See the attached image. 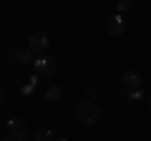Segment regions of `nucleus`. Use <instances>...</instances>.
Listing matches in <instances>:
<instances>
[{"instance_id": "1", "label": "nucleus", "mask_w": 151, "mask_h": 141, "mask_svg": "<svg viewBox=\"0 0 151 141\" xmlns=\"http://www.w3.org/2000/svg\"><path fill=\"white\" fill-rule=\"evenodd\" d=\"M101 119V109H98L93 101H81L76 106V121L83 126H91V124H98Z\"/></svg>"}, {"instance_id": "2", "label": "nucleus", "mask_w": 151, "mask_h": 141, "mask_svg": "<svg viewBox=\"0 0 151 141\" xmlns=\"http://www.w3.org/2000/svg\"><path fill=\"white\" fill-rule=\"evenodd\" d=\"M55 70H58V60H55L53 55L43 53V55H38V58H35V73H38V76L50 78V76H55Z\"/></svg>"}, {"instance_id": "3", "label": "nucleus", "mask_w": 151, "mask_h": 141, "mask_svg": "<svg viewBox=\"0 0 151 141\" xmlns=\"http://www.w3.org/2000/svg\"><path fill=\"white\" fill-rule=\"evenodd\" d=\"M48 45H50V40H48L45 33H33L30 38H28V48H30L35 55H43L45 50H48Z\"/></svg>"}, {"instance_id": "4", "label": "nucleus", "mask_w": 151, "mask_h": 141, "mask_svg": "<svg viewBox=\"0 0 151 141\" xmlns=\"http://www.w3.org/2000/svg\"><path fill=\"white\" fill-rule=\"evenodd\" d=\"M124 30H126V20H124V15L113 13V15L106 20V33L111 35V38H119V35H124Z\"/></svg>"}, {"instance_id": "5", "label": "nucleus", "mask_w": 151, "mask_h": 141, "mask_svg": "<svg viewBox=\"0 0 151 141\" xmlns=\"http://www.w3.org/2000/svg\"><path fill=\"white\" fill-rule=\"evenodd\" d=\"M35 58H38V55L33 53L28 45H25V48H15V50H13V60H18L20 65H30V63H35Z\"/></svg>"}, {"instance_id": "6", "label": "nucleus", "mask_w": 151, "mask_h": 141, "mask_svg": "<svg viewBox=\"0 0 151 141\" xmlns=\"http://www.w3.org/2000/svg\"><path fill=\"white\" fill-rule=\"evenodd\" d=\"M121 83L126 86V91H139L141 88V76L136 70H126L124 76H121Z\"/></svg>"}, {"instance_id": "7", "label": "nucleus", "mask_w": 151, "mask_h": 141, "mask_svg": "<svg viewBox=\"0 0 151 141\" xmlns=\"http://www.w3.org/2000/svg\"><path fill=\"white\" fill-rule=\"evenodd\" d=\"M35 141H58V139H55V134L50 129H38L35 131Z\"/></svg>"}, {"instance_id": "8", "label": "nucleus", "mask_w": 151, "mask_h": 141, "mask_svg": "<svg viewBox=\"0 0 151 141\" xmlns=\"http://www.w3.org/2000/svg\"><path fill=\"white\" fill-rule=\"evenodd\" d=\"M60 98V88L58 86H50L48 91H45V101H58Z\"/></svg>"}, {"instance_id": "9", "label": "nucleus", "mask_w": 151, "mask_h": 141, "mask_svg": "<svg viewBox=\"0 0 151 141\" xmlns=\"http://www.w3.org/2000/svg\"><path fill=\"white\" fill-rule=\"evenodd\" d=\"M141 96H144V93H141V88H139V91H129V93H126V98H129V101H141Z\"/></svg>"}, {"instance_id": "10", "label": "nucleus", "mask_w": 151, "mask_h": 141, "mask_svg": "<svg viewBox=\"0 0 151 141\" xmlns=\"http://www.w3.org/2000/svg\"><path fill=\"white\" fill-rule=\"evenodd\" d=\"M96 96H98V88H93V86L86 88V101H91V98H96Z\"/></svg>"}, {"instance_id": "11", "label": "nucleus", "mask_w": 151, "mask_h": 141, "mask_svg": "<svg viewBox=\"0 0 151 141\" xmlns=\"http://www.w3.org/2000/svg\"><path fill=\"white\" fill-rule=\"evenodd\" d=\"M129 8H131V3H129V0H121V3H119V15H121V13H126Z\"/></svg>"}, {"instance_id": "12", "label": "nucleus", "mask_w": 151, "mask_h": 141, "mask_svg": "<svg viewBox=\"0 0 151 141\" xmlns=\"http://www.w3.org/2000/svg\"><path fill=\"white\" fill-rule=\"evenodd\" d=\"M3 141H15V139H13V136H5V139H3Z\"/></svg>"}, {"instance_id": "13", "label": "nucleus", "mask_w": 151, "mask_h": 141, "mask_svg": "<svg viewBox=\"0 0 151 141\" xmlns=\"http://www.w3.org/2000/svg\"><path fill=\"white\" fill-rule=\"evenodd\" d=\"M58 141H68V139H58Z\"/></svg>"}]
</instances>
